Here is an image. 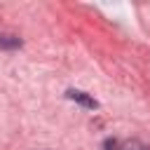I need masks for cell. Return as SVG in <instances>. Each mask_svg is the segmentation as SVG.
Segmentation results:
<instances>
[{
  "instance_id": "cell-1",
  "label": "cell",
  "mask_w": 150,
  "mask_h": 150,
  "mask_svg": "<svg viewBox=\"0 0 150 150\" xmlns=\"http://www.w3.org/2000/svg\"><path fill=\"white\" fill-rule=\"evenodd\" d=\"M68 98H70V101H77L80 105L91 108V110H94V108H98V103H96L91 96H87L84 91H80V89H68Z\"/></svg>"
}]
</instances>
